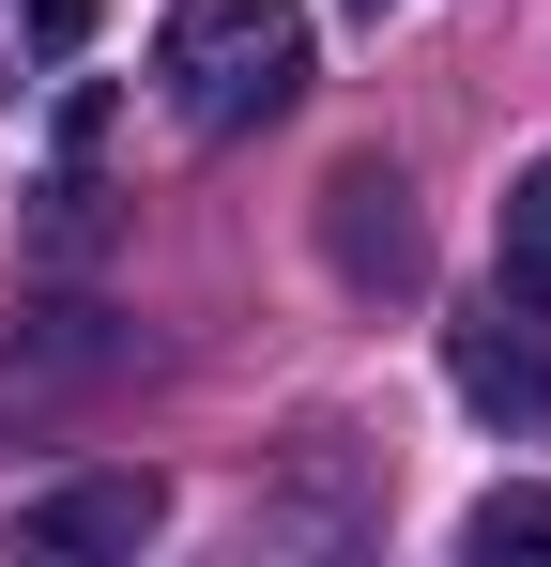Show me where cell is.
<instances>
[{
	"mask_svg": "<svg viewBox=\"0 0 551 567\" xmlns=\"http://www.w3.org/2000/svg\"><path fill=\"white\" fill-rule=\"evenodd\" d=\"M459 553L475 567H506V553L551 567V491H475V506H459Z\"/></svg>",
	"mask_w": 551,
	"mask_h": 567,
	"instance_id": "6",
	"label": "cell"
},
{
	"mask_svg": "<svg viewBox=\"0 0 551 567\" xmlns=\"http://www.w3.org/2000/svg\"><path fill=\"white\" fill-rule=\"evenodd\" d=\"M92 31V0H31V47H77Z\"/></svg>",
	"mask_w": 551,
	"mask_h": 567,
	"instance_id": "7",
	"label": "cell"
},
{
	"mask_svg": "<svg viewBox=\"0 0 551 567\" xmlns=\"http://www.w3.org/2000/svg\"><path fill=\"white\" fill-rule=\"evenodd\" d=\"M322 261H337V277L353 291H414L429 277V246H414V215H398V169H337V185H322Z\"/></svg>",
	"mask_w": 551,
	"mask_h": 567,
	"instance_id": "2",
	"label": "cell"
},
{
	"mask_svg": "<svg viewBox=\"0 0 551 567\" xmlns=\"http://www.w3.org/2000/svg\"><path fill=\"white\" fill-rule=\"evenodd\" d=\"M154 522H169V491H154V475H62V491L31 506V537H46V553H138Z\"/></svg>",
	"mask_w": 551,
	"mask_h": 567,
	"instance_id": "4",
	"label": "cell"
},
{
	"mask_svg": "<svg viewBox=\"0 0 551 567\" xmlns=\"http://www.w3.org/2000/svg\"><path fill=\"white\" fill-rule=\"evenodd\" d=\"M154 78L199 138H246L306 93V0H169L154 16Z\"/></svg>",
	"mask_w": 551,
	"mask_h": 567,
	"instance_id": "1",
	"label": "cell"
},
{
	"mask_svg": "<svg viewBox=\"0 0 551 567\" xmlns=\"http://www.w3.org/2000/svg\"><path fill=\"white\" fill-rule=\"evenodd\" d=\"M445 369H459V399H475V414H506V430H537V414H551V353H537V322H506V307H490V322H459Z\"/></svg>",
	"mask_w": 551,
	"mask_h": 567,
	"instance_id": "3",
	"label": "cell"
},
{
	"mask_svg": "<svg viewBox=\"0 0 551 567\" xmlns=\"http://www.w3.org/2000/svg\"><path fill=\"white\" fill-rule=\"evenodd\" d=\"M490 261H506V307H521V322H551V154L506 185V230H490Z\"/></svg>",
	"mask_w": 551,
	"mask_h": 567,
	"instance_id": "5",
	"label": "cell"
}]
</instances>
